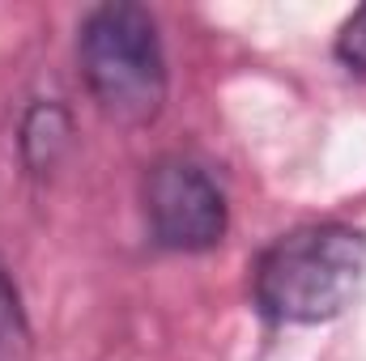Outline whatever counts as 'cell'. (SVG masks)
<instances>
[{"instance_id":"obj_3","label":"cell","mask_w":366,"mask_h":361,"mask_svg":"<svg viewBox=\"0 0 366 361\" xmlns=\"http://www.w3.org/2000/svg\"><path fill=\"white\" fill-rule=\"evenodd\" d=\"M145 217L162 247L209 251L226 234V195L204 166L187 158H158L145 175Z\"/></svg>"},{"instance_id":"obj_1","label":"cell","mask_w":366,"mask_h":361,"mask_svg":"<svg viewBox=\"0 0 366 361\" xmlns=\"http://www.w3.org/2000/svg\"><path fill=\"white\" fill-rule=\"evenodd\" d=\"M366 276V238L350 225H302L281 234L256 260L252 289L281 323L337 319Z\"/></svg>"},{"instance_id":"obj_4","label":"cell","mask_w":366,"mask_h":361,"mask_svg":"<svg viewBox=\"0 0 366 361\" xmlns=\"http://www.w3.org/2000/svg\"><path fill=\"white\" fill-rule=\"evenodd\" d=\"M21 145H26L30 166H51L56 153L69 145V115H64L60 106H51V102H47V106H34L30 119H26Z\"/></svg>"},{"instance_id":"obj_2","label":"cell","mask_w":366,"mask_h":361,"mask_svg":"<svg viewBox=\"0 0 366 361\" xmlns=\"http://www.w3.org/2000/svg\"><path fill=\"white\" fill-rule=\"evenodd\" d=\"M77 56H81V77L102 115L128 128L158 119L167 102V60L149 9L128 0L98 4L81 21Z\"/></svg>"},{"instance_id":"obj_6","label":"cell","mask_w":366,"mask_h":361,"mask_svg":"<svg viewBox=\"0 0 366 361\" xmlns=\"http://www.w3.org/2000/svg\"><path fill=\"white\" fill-rule=\"evenodd\" d=\"M337 60L350 64V68H358V73H366V4L354 9V17L341 26V34H337Z\"/></svg>"},{"instance_id":"obj_5","label":"cell","mask_w":366,"mask_h":361,"mask_svg":"<svg viewBox=\"0 0 366 361\" xmlns=\"http://www.w3.org/2000/svg\"><path fill=\"white\" fill-rule=\"evenodd\" d=\"M0 361H30V323L4 264H0Z\"/></svg>"}]
</instances>
